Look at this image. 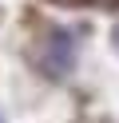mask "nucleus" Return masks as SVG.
Wrapping results in <instances>:
<instances>
[{
  "label": "nucleus",
  "mask_w": 119,
  "mask_h": 123,
  "mask_svg": "<svg viewBox=\"0 0 119 123\" xmlns=\"http://www.w3.org/2000/svg\"><path fill=\"white\" fill-rule=\"evenodd\" d=\"M115 48H119V28H115Z\"/></svg>",
  "instance_id": "obj_1"
}]
</instances>
